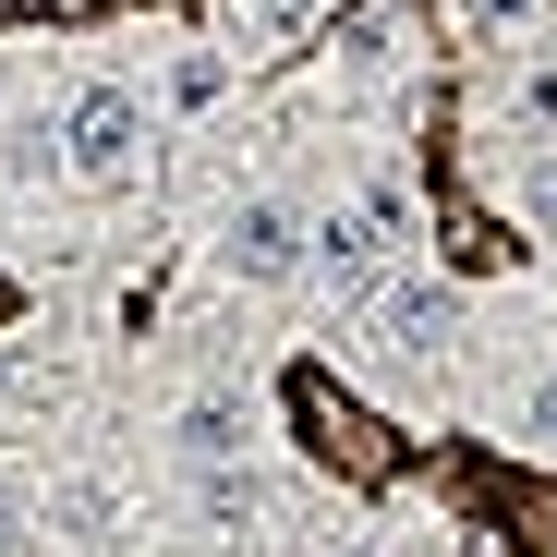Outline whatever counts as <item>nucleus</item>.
Instances as JSON below:
<instances>
[{
	"mask_svg": "<svg viewBox=\"0 0 557 557\" xmlns=\"http://www.w3.org/2000/svg\"><path fill=\"white\" fill-rule=\"evenodd\" d=\"M134 158H146V110L122 98V85H85L73 122H61V170H85V182H134Z\"/></svg>",
	"mask_w": 557,
	"mask_h": 557,
	"instance_id": "nucleus-2",
	"label": "nucleus"
},
{
	"mask_svg": "<svg viewBox=\"0 0 557 557\" xmlns=\"http://www.w3.org/2000/svg\"><path fill=\"white\" fill-rule=\"evenodd\" d=\"M182 460H195V473H231L243 460V388H195L182 400Z\"/></svg>",
	"mask_w": 557,
	"mask_h": 557,
	"instance_id": "nucleus-5",
	"label": "nucleus"
},
{
	"mask_svg": "<svg viewBox=\"0 0 557 557\" xmlns=\"http://www.w3.org/2000/svg\"><path fill=\"white\" fill-rule=\"evenodd\" d=\"M521 448H545V460H557V363L521 388Z\"/></svg>",
	"mask_w": 557,
	"mask_h": 557,
	"instance_id": "nucleus-7",
	"label": "nucleus"
},
{
	"mask_svg": "<svg viewBox=\"0 0 557 557\" xmlns=\"http://www.w3.org/2000/svg\"><path fill=\"white\" fill-rule=\"evenodd\" d=\"M448 327H460V292H448L436 267L388 278V292L363 304V351H376V363H436V351H448Z\"/></svg>",
	"mask_w": 557,
	"mask_h": 557,
	"instance_id": "nucleus-1",
	"label": "nucleus"
},
{
	"mask_svg": "<svg viewBox=\"0 0 557 557\" xmlns=\"http://www.w3.org/2000/svg\"><path fill=\"white\" fill-rule=\"evenodd\" d=\"M292 412H304V436H315V460H339L351 485H376V473H388V436L363 424V412H351V400H339L327 376H304V388H292Z\"/></svg>",
	"mask_w": 557,
	"mask_h": 557,
	"instance_id": "nucleus-3",
	"label": "nucleus"
},
{
	"mask_svg": "<svg viewBox=\"0 0 557 557\" xmlns=\"http://www.w3.org/2000/svg\"><path fill=\"white\" fill-rule=\"evenodd\" d=\"M195 497H207V521H219V533H243V521H255V473H207Z\"/></svg>",
	"mask_w": 557,
	"mask_h": 557,
	"instance_id": "nucleus-8",
	"label": "nucleus"
},
{
	"mask_svg": "<svg viewBox=\"0 0 557 557\" xmlns=\"http://www.w3.org/2000/svg\"><path fill=\"white\" fill-rule=\"evenodd\" d=\"M13 13H37V25H98V13H122V0H13Z\"/></svg>",
	"mask_w": 557,
	"mask_h": 557,
	"instance_id": "nucleus-10",
	"label": "nucleus"
},
{
	"mask_svg": "<svg viewBox=\"0 0 557 557\" xmlns=\"http://www.w3.org/2000/svg\"><path fill=\"white\" fill-rule=\"evenodd\" d=\"M49 521H61L73 545H110V521H122V497H110V485H49Z\"/></svg>",
	"mask_w": 557,
	"mask_h": 557,
	"instance_id": "nucleus-6",
	"label": "nucleus"
},
{
	"mask_svg": "<svg viewBox=\"0 0 557 557\" xmlns=\"http://www.w3.org/2000/svg\"><path fill=\"white\" fill-rule=\"evenodd\" d=\"M533 219H557V170H533Z\"/></svg>",
	"mask_w": 557,
	"mask_h": 557,
	"instance_id": "nucleus-11",
	"label": "nucleus"
},
{
	"mask_svg": "<svg viewBox=\"0 0 557 557\" xmlns=\"http://www.w3.org/2000/svg\"><path fill=\"white\" fill-rule=\"evenodd\" d=\"M231 278H255V292H267V278H292L304 267V219L292 207H278V195H255V207H231Z\"/></svg>",
	"mask_w": 557,
	"mask_h": 557,
	"instance_id": "nucleus-4",
	"label": "nucleus"
},
{
	"mask_svg": "<svg viewBox=\"0 0 557 557\" xmlns=\"http://www.w3.org/2000/svg\"><path fill=\"white\" fill-rule=\"evenodd\" d=\"M533 13H545V0H473V37H521Z\"/></svg>",
	"mask_w": 557,
	"mask_h": 557,
	"instance_id": "nucleus-9",
	"label": "nucleus"
}]
</instances>
